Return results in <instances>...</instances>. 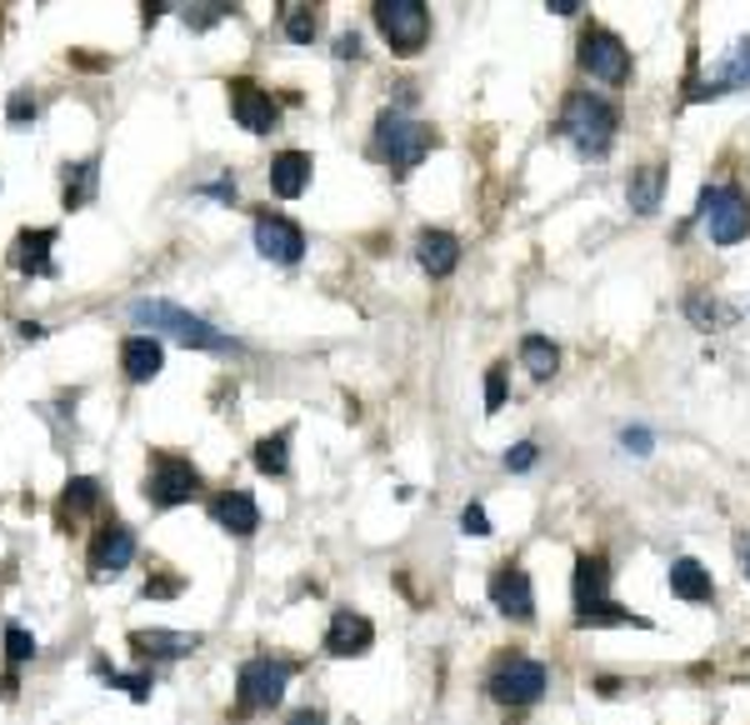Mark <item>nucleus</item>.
Instances as JSON below:
<instances>
[{
    "label": "nucleus",
    "instance_id": "nucleus-32",
    "mask_svg": "<svg viewBox=\"0 0 750 725\" xmlns=\"http://www.w3.org/2000/svg\"><path fill=\"white\" fill-rule=\"evenodd\" d=\"M100 675H106L116 691H126L130 701H150V691H156V681H150V675H120V671H110V665H100Z\"/></svg>",
    "mask_w": 750,
    "mask_h": 725
},
{
    "label": "nucleus",
    "instance_id": "nucleus-28",
    "mask_svg": "<svg viewBox=\"0 0 750 725\" xmlns=\"http://www.w3.org/2000/svg\"><path fill=\"white\" fill-rule=\"evenodd\" d=\"M576 625L580 631H600V625H646V615L626 611V605H616V601H600V605H590V611H580Z\"/></svg>",
    "mask_w": 750,
    "mask_h": 725
},
{
    "label": "nucleus",
    "instance_id": "nucleus-16",
    "mask_svg": "<svg viewBox=\"0 0 750 725\" xmlns=\"http://www.w3.org/2000/svg\"><path fill=\"white\" fill-rule=\"evenodd\" d=\"M50 245H56V231H50V225L20 231L16 241H10V271H20V275H56Z\"/></svg>",
    "mask_w": 750,
    "mask_h": 725
},
{
    "label": "nucleus",
    "instance_id": "nucleus-36",
    "mask_svg": "<svg viewBox=\"0 0 750 725\" xmlns=\"http://www.w3.org/2000/svg\"><path fill=\"white\" fill-rule=\"evenodd\" d=\"M506 405V365H490L486 371V415H496Z\"/></svg>",
    "mask_w": 750,
    "mask_h": 725
},
{
    "label": "nucleus",
    "instance_id": "nucleus-24",
    "mask_svg": "<svg viewBox=\"0 0 750 725\" xmlns=\"http://www.w3.org/2000/svg\"><path fill=\"white\" fill-rule=\"evenodd\" d=\"M660 191H666V165H640V171H630V211L636 215H650L660 211Z\"/></svg>",
    "mask_w": 750,
    "mask_h": 725
},
{
    "label": "nucleus",
    "instance_id": "nucleus-44",
    "mask_svg": "<svg viewBox=\"0 0 750 725\" xmlns=\"http://www.w3.org/2000/svg\"><path fill=\"white\" fill-rule=\"evenodd\" d=\"M546 11H556V16H576V11H580V0H546Z\"/></svg>",
    "mask_w": 750,
    "mask_h": 725
},
{
    "label": "nucleus",
    "instance_id": "nucleus-27",
    "mask_svg": "<svg viewBox=\"0 0 750 725\" xmlns=\"http://www.w3.org/2000/svg\"><path fill=\"white\" fill-rule=\"evenodd\" d=\"M520 365H526L536 381H550L556 365H560V351L546 341V335H526V341H520Z\"/></svg>",
    "mask_w": 750,
    "mask_h": 725
},
{
    "label": "nucleus",
    "instance_id": "nucleus-45",
    "mask_svg": "<svg viewBox=\"0 0 750 725\" xmlns=\"http://www.w3.org/2000/svg\"><path fill=\"white\" fill-rule=\"evenodd\" d=\"M10 695H16V671L0 675V701H10Z\"/></svg>",
    "mask_w": 750,
    "mask_h": 725
},
{
    "label": "nucleus",
    "instance_id": "nucleus-1",
    "mask_svg": "<svg viewBox=\"0 0 750 725\" xmlns=\"http://www.w3.org/2000/svg\"><path fill=\"white\" fill-rule=\"evenodd\" d=\"M616 125H620V111L596 91H570L566 105H560V135L576 145L580 155H606L610 141H616Z\"/></svg>",
    "mask_w": 750,
    "mask_h": 725
},
{
    "label": "nucleus",
    "instance_id": "nucleus-26",
    "mask_svg": "<svg viewBox=\"0 0 750 725\" xmlns=\"http://www.w3.org/2000/svg\"><path fill=\"white\" fill-rule=\"evenodd\" d=\"M250 461H256L260 475H286V465H290V431L260 435L256 451H250Z\"/></svg>",
    "mask_w": 750,
    "mask_h": 725
},
{
    "label": "nucleus",
    "instance_id": "nucleus-25",
    "mask_svg": "<svg viewBox=\"0 0 750 725\" xmlns=\"http://www.w3.org/2000/svg\"><path fill=\"white\" fill-rule=\"evenodd\" d=\"M96 175L100 165L96 161H76L66 165V175H60V201H66V211H80V205L96 195Z\"/></svg>",
    "mask_w": 750,
    "mask_h": 725
},
{
    "label": "nucleus",
    "instance_id": "nucleus-29",
    "mask_svg": "<svg viewBox=\"0 0 750 725\" xmlns=\"http://www.w3.org/2000/svg\"><path fill=\"white\" fill-rule=\"evenodd\" d=\"M686 315L700 325V331H716V325H726L736 311H730V305H720L716 295H700L696 291V295H686Z\"/></svg>",
    "mask_w": 750,
    "mask_h": 725
},
{
    "label": "nucleus",
    "instance_id": "nucleus-37",
    "mask_svg": "<svg viewBox=\"0 0 750 725\" xmlns=\"http://www.w3.org/2000/svg\"><path fill=\"white\" fill-rule=\"evenodd\" d=\"M460 531H466V535H490V515H486V505L470 501L466 511H460Z\"/></svg>",
    "mask_w": 750,
    "mask_h": 725
},
{
    "label": "nucleus",
    "instance_id": "nucleus-22",
    "mask_svg": "<svg viewBox=\"0 0 750 725\" xmlns=\"http://www.w3.org/2000/svg\"><path fill=\"white\" fill-rule=\"evenodd\" d=\"M670 591L680 595V601H690V605H706L710 595H716V581H710V571L700 561H690V555H680V561H670Z\"/></svg>",
    "mask_w": 750,
    "mask_h": 725
},
{
    "label": "nucleus",
    "instance_id": "nucleus-14",
    "mask_svg": "<svg viewBox=\"0 0 750 725\" xmlns=\"http://www.w3.org/2000/svg\"><path fill=\"white\" fill-rule=\"evenodd\" d=\"M370 645H376V625L366 621L360 611H336L326 625V655H366Z\"/></svg>",
    "mask_w": 750,
    "mask_h": 725
},
{
    "label": "nucleus",
    "instance_id": "nucleus-34",
    "mask_svg": "<svg viewBox=\"0 0 750 725\" xmlns=\"http://www.w3.org/2000/svg\"><path fill=\"white\" fill-rule=\"evenodd\" d=\"M36 91H26V85H20V91H10V111H6V121L10 125H26V121H36Z\"/></svg>",
    "mask_w": 750,
    "mask_h": 725
},
{
    "label": "nucleus",
    "instance_id": "nucleus-5",
    "mask_svg": "<svg viewBox=\"0 0 750 725\" xmlns=\"http://www.w3.org/2000/svg\"><path fill=\"white\" fill-rule=\"evenodd\" d=\"M200 471L176 451H156L150 455V471H146V501L156 511H170V505H186L200 495Z\"/></svg>",
    "mask_w": 750,
    "mask_h": 725
},
{
    "label": "nucleus",
    "instance_id": "nucleus-7",
    "mask_svg": "<svg viewBox=\"0 0 750 725\" xmlns=\"http://www.w3.org/2000/svg\"><path fill=\"white\" fill-rule=\"evenodd\" d=\"M376 26L390 41L396 56H416L430 41V11L420 0H380L376 6Z\"/></svg>",
    "mask_w": 750,
    "mask_h": 725
},
{
    "label": "nucleus",
    "instance_id": "nucleus-42",
    "mask_svg": "<svg viewBox=\"0 0 750 725\" xmlns=\"http://www.w3.org/2000/svg\"><path fill=\"white\" fill-rule=\"evenodd\" d=\"M620 441H626V451H636V455H646V451H650V431H626Z\"/></svg>",
    "mask_w": 750,
    "mask_h": 725
},
{
    "label": "nucleus",
    "instance_id": "nucleus-3",
    "mask_svg": "<svg viewBox=\"0 0 750 725\" xmlns=\"http://www.w3.org/2000/svg\"><path fill=\"white\" fill-rule=\"evenodd\" d=\"M130 321L136 325H150V331H170L180 345H196V351H230V335H220L210 321H200V315H190L186 305L176 301H136L130 305Z\"/></svg>",
    "mask_w": 750,
    "mask_h": 725
},
{
    "label": "nucleus",
    "instance_id": "nucleus-19",
    "mask_svg": "<svg viewBox=\"0 0 750 725\" xmlns=\"http://www.w3.org/2000/svg\"><path fill=\"white\" fill-rule=\"evenodd\" d=\"M160 365H166V351H160L156 335H126L120 341V371H126V381H136V385L156 381Z\"/></svg>",
    "mask_w": 750,
    "mask_h": 725
},
{
    "label": "nucleus",
    "instance_id": "nucleus-17",
    "mask_svg": "<svg viewBox=\"0 0 750 725\" xmlns=\"http://www.w3.org/2000/svg\"><path fill=\"white\" fill-rule=\"evenodd\" d=\"M416 261L430 281H446V275L460 265V241L450 231H420L416 235Z\"/></svg>",
    "mask_w": 750,
    "mask_h": 725
},
{
    "label": "nucleus",
    "instance_id": "nucleus-43",
    "mask_svg": "<svg viewBox=\"0 0 750 725\" xmlns=\"http://www.w3.org/2000/svg\"><path fill=\"white\" fill-rule=\"evenodd\" d=\"M286 725H326V715H320V711H296Z\"/></svg>",
    "mask_w": 750,
    "mask_h": 725
},
{
    "label": "nucleus",
    "instance_id": "nucleus-40",
    "mask_svg": "<svg viewBox=\"0 0 750 725\" xmlns=\"http://www.w3.org/2000/svg\"><path fill=\"white\" fill-rule=\"evenodd\" d=\"M200 195H216V201H236V181L230 175H220V181H210V185H200Z\"/></svg>",
    "mask_w": 750,
    "mask_h": 725
},
{
    "label": "nucleus",
    "instance_id": "nucleus-18",
    "mask_svg": "<svg viewBox=\"0 0 750 725\" xmlns=\"http://www.w3.org/2000/svg\"><path fill=\"white\" fill-rule=\"evenodd\" d=\"M130 651L146 661H180V655L200 651L196 631H130Z\"/></svg>",
    "mask_w": 750,
    "mask_h": 725
},
{
    "label": "nucleus",
    "instance_id": "nucleus-35",
    "mask_svg": "<svg viewBox=\"0 0 750 725\" xmlns=\"http://www.w3.org/2000/svg\"><path fill=\"white\" fill-rule=\"evenodd\" d=\"M226 16H230V6H220V0H210V6H186V26H196V31L226 21Z\"/></svg>",
    "mask_w": 750,
    "mask_h": 725
},
{
    "label": "nucleus",
    "instance_id": "nucleus-10",
    "mask_svg": "<svg viewBox=\"0 0 750 725\" xmlns=\"http://www.w3.org/2000/svg\"><path fill=\"white\" fill-rule=\"evenodd\" d=\"M136 561V531H130L126 521H106L96 531V541H90V581H110V575H120L126 565Z\"/></svg>",
    "mask_w": 750,
    "mask_h": 725
},
{
    "label": "nucleus",
    "instance_id": "nucleus-13",
    "mask_svg": "<svg viewBox=\"0 0 750 725\" xmlns=\"http://www.w3.org/2000/svg\"><path fill=\"white\" fill-rule=\"evenodd\" d=\"M490 605H496L500 615H510V621H530L536 615V591H530V575L520 571V565H496L490 571Z\"/></svg>",
    "mask_w": 750,
    "mask_h": 725
},
{
    "label": "nucleus",
    "instance_id": "nucleus-4",
    "mask_svg": "<svg viewBox=\"0 0 750 725\" xmlns=\"http://www.w3.org/2000/svg\"><path fill=\"white\" fill-rule=\"evenodd\" d=\"M290 675H296V661H286V655H270V651L250 655L236 675V715H256V711L280 705Z\"/></svg>",
    "mask_w": 750,
    "mask_h": 725
},
{
    "label": "nucleus",
    "instance_id": "nucleus-38",
    "mask_svg": "<svg viewBox=\"0 0 750 725\" xmlns=\"http://www.w3.org/2000/svg\"><path fill=\"white\" fill-rule=\"evenodd\" d=\"M530 465H536V445L530 441H520L506 451V471H530Z\"/></svg>",
    "mask_w": 750,
    "mask_h": 725
},
{
    "label": "nucleus",
    "instance_id": "nucleus-21",
    "mask_svg": "<svg viewBox=\"0 0 750 725\" xmlns=\"http://www.w3.org/2000/svg\"><path fill=\"white\" fill-rule=\"evenodd\" d=\"M606 585H610V561L606 555H580L576 561V615L590 611V605H600V601H610Z\"/></svg>",
    "mask_w": 750,
    "mask_h": 725
},
{
    "label": "nucleus",
    "instance_id": "nucleus-20",
    "mask_svg": "<svg viewBox=\"0 0 750 725\" xmlns=\"http://www.w3.org/2000/svg\"><path fill=\"white\" fill-rule=\"evenodd\" d=\"M310 155L306 151H280L276 161H270V191L280 195V201H296V195L310 191Z\"/></svg>",
    "mask_w": 750,
    "mask_h": 725
},
{
    "label": "nucleus",
    "instance_id": "nucleus-15",
    "mask_svg": "<svg viewBox=\"0 0 750 725\" xmlns=\"http://www.w3.org/2000/svg\"><path fill=\"white\" fill-rule=\"evenodd\" d=\"M210 521L230 535H256L260 531V505L250 491H236V485H230V491H220L216 501H210Z\"/></svg>",
    "mask_w": 750,
    "mask_h": 725
},
{
    "label": "nucleus",
    "instance_id": "nucleus-12",
    "mask_svg": "<svg viewBox=\"0 0 750 725\" xmlns=\"http://www.w3.org/2000/svg\"><path fill=\"white\" fill-rule=\"evenodd\" d=\"M226 91H230V115L240 121V131H250V135L276 131V121H280L276 95H270V91H260L256 81H230Z\"/></svg>",
    "mask_w": 750,
    "mask_h": 725
},
{
    "label": "nucleus",
    "instance_id": "nucleus-11",
    "mask_svg": "<svg viewBox=\"0 0 750 725\" xmlns=\"http://www.w3.org/2000/svg\"><path fill=\"white\" fill-rule=\"evenodd\" d=\"M256 251L276 265H296L300 255H306V231H300L290 215L256 211Z\"/></svg>",
    "mask_w": 750,
    "mask_h": 725
},
{
    "label": "nucleus",
    "instance_id": "nucleus-33",
    "mask_svg": "<svg viewBox=\"0 0 750 725\" xmlns=\"http://www.w3.org/2000/svg\"><path fill=\"white\" fill-rule=\"evenodd\" d=\"M30 655H36V635L20 631V625H6V661H10V671H16V665H26Z\"/></svg>",
    "mask_w": 750,
    "mask_h": 725
},
{
    "label": "nucleus",
    "instance_id": "nucleus-30",
    "mask_svg": "<svg viewBox=\"0 0 750 725\" xmlns=\"http://www.w3.org/2000/svg\"><path fill=\"white\" fill-rule=\"evenodd\" d=\"M286 36L296 46H310L320 36V11L316 6H286Z\"/></svg>",
    "mask_w": 750,
    "mask_h": 725
},
{
    "label": "nucleus",
    "instance_id": "nucleus-39",
    "mask_svg": "<svg viewBox=\"0 0 750 725\" xmlns=\"http://www.w3.org/2000/svg\"><path fill=\"white\" fill-rule=\"evenodd\" d=\"M176 591H180L176 575H150V581H146V595H150V601H166V595H176Z\"/></svg>",
    "mask_w": 750,
    "mask_h": 725
},
{
    "label": "nucleus",
    "instance_id": "nucleus-9",
    "mask_svg": "<svg viewBox=\"0 0 750 725\" xmlns=\"http://www.w3.org/2000/svg\"><path fill=\"white\" fill-rule=\"evenodd\" d=\"M580 71L596 75V81H606V85H620L630 75L626 41H620L616 31H606V26H590V31L580 36Z\"/></svg>",
    "mask_w": 750,
    "mask_h": 725
},
{
    "label": "nucleus",
    "instance_id": "nucleus-31",
    "mask_svg": "<svg viewBox=\"0 0 750 725\" xmlns=\"http://www.w3.org/2000/svg\"><path fill=\"white\" fill-rule=\"evenodd\" d=\"M720 85H726V91H740V85H750V41L740 46L736 56H730L726 66H720V75H716Z\"/></svg>",
    "mask_w": 750,
    "mask_h": 725
},
{
    "label": "nucleus",
    "instance_id": "nucleus-41",
    "mask_svg": "<svg viewBox=\"0 0 750 725\" xmlns=\"http://www.w3.org/2000/svg\"><path fill=\"white\" fill-rule=\"evenodd\" d=\"M336 56H340V61H360V36H356V31L340 36V41H336Z\"/></svg>",
    "mask_w": 750,
    "mask_h": 725
},
{
    "label": "nucleus",
    "instance_id": "nucleus-6",
    "mask_svg": "<svg viewBox=\"0 0 750 725\" xmlns=\"http://www.w3.org/2000/svg\"><path fill=\"white\" fill-rule=\"evenodd\" d=\"M700 221H706V235L716 245H736L750 235V201L740 185H706L700 191Z\"/></svg>",
    "mask_w": 750,
    "mask_h": 725
},
{
    "label": "nucleus",
    "instance_id": "nucleus-2",
    "mask_svg": "<svg viewBox=\"0 0 750 725\" xmlns=\"http://www.w3.org/2000/svg\"><path fill=\"white\" fill-rule=\"evenodd\" d=\"M370 151H376V161H386L390 171L406 175L436 151V131L420 125V121H406L400 111H380L376 135H370Z\"/></svg>",
    "mask_w": 750,
    "mask_h": 725
},
{
    "label": "nucleus",
    "instance_id": "nucleus-23",
    "mask_svg": "<svg viewBox=\"0 0 750 725\" xmlns=\"http://www.w3.org/2000/svg\"><path fill=\"white\" fill-rule=\"evenodd\" d=\"M96 505H100V481H90V475H76V481H66V491H60L56 525H60V531H70V525H76L80 515H90Z\"/></svg>",
    "mask_w": 750,
    "mask_h": 725
},
{
    "label": "nucleus",
    "instance_id": "nucleus-8",
    "mask_svg": "<svg viewBox=\"0 0 750 725\" xmlns=\"http://www.w3.org/2000/svg\"><path fill=\"white\" fill-rule=\"evenodd\" d=\"M546 665L530 661V655H506V661L496 665V675L486 681L490 701L500 705H536L540 695H546Z\"/></svg>",
    "mask_w": 750,
    "mask_h": 725
},
{
    "label": "nucleus",
    "instance_id": "nucleus-46",
    "mask_svg": "<svg viewBox=\"0 0 750 725\" xmlns=\"http://www.w3.org/2000/svg\"><path fill=\"white\" fill-rule=\"evenodd\" d=\"M746 575H750V545H746Z\"/></svg>",
    "mask_w": 750,
    "mask_h": 725
}]
</instances>
